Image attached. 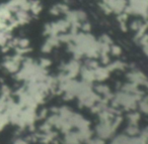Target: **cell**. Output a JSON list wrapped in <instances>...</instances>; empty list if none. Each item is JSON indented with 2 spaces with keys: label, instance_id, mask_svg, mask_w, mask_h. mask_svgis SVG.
<instances>
[]
</instances>
